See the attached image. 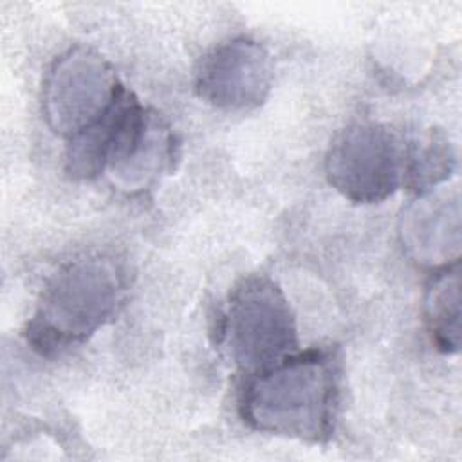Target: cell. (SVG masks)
Listing matches in <instances>:
<instances>
[{"instance_id":"cell-1","label":"cell","mask_w":462,"mask_h":462,"mask_svg":"<svg viewBox=\"0 0 462 462\" xmlns=\"http://www.w3.org/2000/svg\"><path fill=\"white\" fill-rule=\"evenodd\" d=\"M339 381L341 363L336 350H296L276 365L247 375L238 411L256 431L325 442L336 424Z\"/></svg>"},{"instance_id":"cell-2","label":"cell","mask_w":462,"mask_h":462,"mask_svg":"<svg viewBox=\"0 0 462 462\" xmlns=\"http://www.w3.org/2000/svg\"><path fill=\"white\" fill-rule=\"evenodd\" d=\"M119 296L121 280L108 260H74L47 282L27 341L47 356L83 343L112 318Z\"/></svg>"},{"instance_id":"cell-3","label":"cell","mask_w":462,"mask_h":462,"mask_svg":"<svg viewBox=\"0 0 462 462\" xmlns=\"http://www.w3.org/2000/svg\"><path fill=\"white\" fill-rule=\"evenodd\" d=\"M224 339L235 365L247 375L298 350L296 318L283 291L265 276L242 278L224 314Z\"/></svg>"},{"instance_id":"cell-4","label":"cell","mask_w":462,"mask_h":462,"mask_svg":"<svg viewBox=\"0 0 462 462\" xmlns=\"http://www.w3.org/2000/svg\"><path fill=\"white\" fill-rule=\"evenodd\" d=\"M404 144L384 125L356 123L339 132L325 157L330 186L356 204H377L402 186Z\"/></svg>"},{"instance_id":"cell-5","label":"cell","mask_w":462,"mask_h":462,"mask_svg":"<svg viewBox=\"0 0 462 462\" xmlns=\"http://www.w3.org/2000/svg\"><path fill=\"white\" fill-rule=\"evenodd\" d=\"M125 92L110 63L87 49L60 56L43 87V112L51 128L70 139L94 125Z\"/></svg>"},{"instance_id":"cell-6","label":"cell","mask_w":462,"mask_h":462,"mask_svg":"<svg viewBox=\"0 0 462 462\" xmlns=\"http://www.w3.org/2000/svg\"><path fill=\"white\" fill-rule=\"evenodd\" d=\"M274 65L269 51L249 38H233L208 52L197 70L200 99L224 112L258 108L269 96Z\"/></svg>"},{"instance_id":"cell-7","label":"cell","mask_w":462,"mask_h":462,"mask_svg":"<svg viewBox=\"0 0 462 462\" xmlns=\"http://www.w3.org/2000/svg\"><path fill=\"white\" fill-rule=\"evenodd\" d=\"M175 148V137L162 117L141 106L126 123L108 171L119 188L143 189L161 171L171 168Z\"/></svg>"},{"instance_id":"cell-8","label":"cell","mask_w":462,"mask_h":462,"mask_svg":"<svg viewBox=\"0 0 462 462\" xmlns=\"http://www.w3.org/2000/svg\"><path fill=\"white\" fill-rule=\"evenodd\" d=\"M401 240L406 251L420 263L439 265L449 260L451 249L458 254L460 209L458 195L426 191L401 218Z\"/></svg>"},{"instance_id":"cell-9","label":"cell","mask_w":462,"mask_h":462,"mask_svg":"<svg viewBox=\"0 0 462 462\" xmlns=\"http://www.w3.org/2000/svg\"><path fill=\"white\" fill-rule=\"evenodd\" d=\"M426 327L431 341L444 354L460 348V269L458 260L444 265L433 278L424 301Z\"/></svg>"},{"instance_id":"cell-10","label":"cell","mask_w":462,"mask_h":462,"mask_svg":"<svg viewBox=\"0 0 462 462\" xmlns=\"http://www.w3.org/2000/svg\"><path fill=\"white\" fill-rule=\"evenodd\" d=\"M453 168V146L440 130H428L404 144L402 186L411 191H431L449 179Z\"/></svg>"}]
</instances>
